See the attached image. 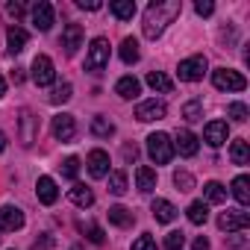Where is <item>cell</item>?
<instances>
[{
	"label": "cell",
	"mask_w": 250,
	"mask_h": 250,
	"mask_svg": "<svg viewBox=\"0 0 250 250\" xmlns=\"http://www.w3.org/2000/svg\"><path fill=\"white\" fill-rule=\"evenodd\" d=\"M180 12H183V3H180V0H156V3H150L147 12H145V24H142L145 39L156 42V39L165 33V27L180 18Z\"/></svg>",
	"instance_id": "obj_1"
},
{
	"label": "cell",
	"mask_w": 250,
	"mask_h": 250,
	"mask_svg": "<svg viewBox=\"0 0 250 250\" xmlns=\"http://www.w3.org/2000/svg\"><path fill=\"white\" fill-rule=\"evenodd\" d=\"M147 156H150L156 165H168V162L174 159L171 136H168V133H150V136H147Z\"/></svg>",
	"instance_id": "obj_2"
},
{
	"label": "cell",
	"mask_w": 250,
	"mask_h": 250,
	"mask_svg": "<svg viewBox=\"0 0 250 250\" xmlns=\"http://www.w3.org/2000/svg\"><path fill=\"white\" fill-rule=\"evenodd\" d=\"M106 65H109V39L97 36V39L91 42V47H88V56H85V71L97 74V71H103Z\"/></svg>",
	"instance_id": "obj_3"
},
{
	"label": "cell",
	"mask_w": 250,
	"mask_h": 250,
	"mask_svg": "<svg viewBox=\"0 0 250 250\" xmlns=\"http://www.w3.org/2000/svg\"><path fill=\"white\" fill-rule=\"evenodd\" d=\"M212 83L221 91H244L247 88V80L238 71H232V68H215L212 71Z\"/></svg>",
	"instance_id": "obj_4"
},
{
	"label": "cell",
	"mask_w": 250,
	"mask_h": 250,
	"mask_svg": "<svg viewBox=\"0 0 250 250\" xmlns=\"http://www.w3.org/2000/svg\"><path fill=\"white\" fill-rule=\"evenodd\" d=\"M206 68H209V65H206V56H188V59L180 62L177 74H180L183 83H197V80H203Z\"/></svg>",
	"instance_id": "obj_5"
},
{
	"label": "cell",
	"mask_w": 250,
	"mask_h": 250,
	"mask_svg": "<svg viewBox=\"0 0 250 250\" xmlns=\"http://www.w3.org/2000/svg\"><path fill=\"white\" fill-rule=\"evenodd\" d=\"M50 130H53V139H56V142H71V139L77 136V121H74V115L59 112V115H53V121H50Z\"/></svg>",
	"instance_id": "obj_6"
},
{
	"label": "cell",
	"mask_w": 250,
	"mask_h": 250,
	"mask_svg": "<svg viewBox=\"0 0 250 250\" xmlns=\"http://www.w3.org/2000/svg\"><path fill=\"white\" fill-rule=\"evenodd\" d=\"M53 80H56L53 59L44 56V53H39V56L33 59V83H36V85H50Z\"/></svg>",
	"instance_id": "obj_7"
},
{
	"label": "cell",
	"mask_w": 250,
	"mask_h": 250,
	"mask_svg": "<svg viewBox=\"0 0 250 250\" xmlns=\"http://www.w3.org/2000/svg\"><path fill=\"white\" fill-rule=\"evenodd\" d=\"M247 224H250V215L241 212V209H227V212H221V218H218V227H221L227 235L247 229Z\"/></svg>",
	"instance_id": "obj_8"
},
{
	"label": "cell",
	"mask_w": 250,
	"mask_h": 250,
	"mask_svg": "<svg viewBox=\"0 0 250 250\" xmlns=\"http://www.w3.org/2000/svg\"><path fill=\"white\" fill-rule=\"evenodd\" d=\"M168 115V106L162 103V100H145V103H139L136 106V118L142 121V124H150V121H162Z\"/></svg>",
	"instance_id": "obj_9"
},
{
	"label": "cell",
	"mask_w": 250,
	"mask_h": 250,
	"mask_svg": "<svg viewBox=\"0 0 250 250\" xmlns=\"http://www.w3.org/2000/svg\"><path fill=\"white\" fill-rule=\"evenodd\" d=\"M227 139H229V127H227V121H209L206 127H203V142H206L209 147H221Z\"/></svg>",
	"instance_id": "obj_10"
},
{
	"label": "cell",
	"mask_w": 250,
	"mask_h": 250,
	"mask_svg": "<svg viewBox=\"0 0 250 250\" xmlns=\"http://www.w3.org/2000/svg\"><path fill=\"white\" fill-rule=\"evenodd\" d=\"M18 124H21V145H24V147H30V145L36 142V136H39V118H36L30 109H21Z\"/></svg>",
	"instance_id": "obj_11"
},
{
	"label": "cell",
	"mask_w": 250,
	"mask_h": 250,
	"mask_svg": "<svg viewBox=\"0 0 250 250\" xmlns=\"http://www.w3.org/2000/svg\"><path fill=\"white\" fill-rule=\"evenodd\" d=\"M30 15H33V27H36V30L47 33V30L53 27V6L47 3V0H39V3L30 9Z\"/></svg>",
	"instance_id": "obj_12"
},
{
	"label": "cell",
	"mask_w": 250,
	"mask_h": 250,
	"mask_svg": "<svg viewBox=\"0 0 250 250\" xmlns=\"http://www.w3.org/2000/svg\"><path fill=\"white\" fill-rule=\"evenodd\" d=\"M24 227V212L18 206H0V232H15Z\"/></svg>",
	"instance_id": "obj_13"
},
{
	"label": "cell",
	"mask_w": 250,
	"mask_h": 250,
	"mask_svg": "<svg viewBox=\"0 0 250 250\" xmlns=\"http://www.w3.org/2000/svg\"><path fill=\"white\" fill-rule=\"evenodd\" d=\"M85 165H88V174H91L94 180H103V177L109 174V153L97 147V150L88 153V162H85Z\"/></svg>",
	"instance_id": "obj_14"
},
{
	"label": "cell",
	"mask_w": 250,
	"mask_h": 250,
	"mask_svg": "<svg viewBox=\"0 0 250 250\" xmlns=\"http://www.w3.org/2000/svg\"><path fill=\"white\" fill-rule=\"evenodd\" d=\"M62 47H65L68 56H74V53L83 47V27H80V24H68V27L62 30Z\"/></svg>",
	"instance_id": "obj_15"
},
{
	"label": "cell",
	"mask_w": 250,
	"mask_h": 250,
	"mask_svg": "<svg viewBox=\"0 0 250 250\" xmlns=\"http://www.w3.org/2000/svg\"><path fill=\"white\" fill-rule=\"evenodd\" d=\"M171 145H174V150H177L180 156H194V153H197V136H194L191 130H180Z\"/></svg>",
	"instance_id": "obj_16"
},
{
	"label": "cell",
	"mask_w": 250,
	"mask_h": 250,
	"mask_svg": "<svg viewBox=\"0 0 250 250\" xmlns=\"http://www.w3.org/2000/svg\"><path fill=\"white\" fill-rule=\"evenodd\" d=\"M36 194H39V200H42L44 206H53L56 197H59V188H56L53 177H39V183H36Z\"/></svg>",
	"instance_id": "obj_17"
},
{
	"label": "cell",
	"mask_w": 250,
	"mask_h": 250,
	"mask_svg": "<svg viewBox=\"0 0 250 250\" xmlns=\"http://www.w3.org/2000/svg\"><path fill=\"white\" fill-rule=\"evenodd\" d=\"M115 91H118V97H124V100H136V97L142 94V83H139L136 77H121V80L115 83Z\"/></svg>",
	"instance_id": "obj_18"
},
{
	"label": "cell",
	"mask_w": 250,
	"mask_h": 250,
	"mask_svg": "<svg viewBox=\"0 0 250 250\" xmlns=\"http://www.w3.org/2000/svg\"><path fill=\"white\" fill-rule=\"evenodd\" d=\"M150 212H153V218H156L159 224H171V221L177 218L174 203H171V200H162V197H156V200L150 203Z\"/></svg>",
	"instance_id": "obj_19"
},
{
	"label": "cell",
	"mask_w": 250,
	"mask_h": 250,
	"mask_svg": "<svg viewBox=\"0 0 250 250\" xmlns=\"http://www.w3.org/2000/svg\"><path fill=\"white\" fill-rule=\"evenodd\" d=\"M27 47V33L21 30V27H9L6 30V50L15 56V53H21Z\"/></svg>",
	"instance_id": "obj_20"
},
{
	"label": "cell",
	"mask_w": 250,
	"mask_h": 250,
	"mask_svg": "<svg viewBox=\"0 0 250 250\" xmlns=\"http://www.w3.org/2000/svg\"><path fill=\"white\" fill-rule=\"evenodd\" d=\"M136 186H139L142 194H150V191L156 188V171L147 168V165H142V168L136 171Z\"/></svg>",
	"instance_id": "obj_21"
},
{
	"label": "cell",
	"mask_w": 250,
	"mask_h": 250,
	"mask_svg": "<svg viewBox=\"0 0 250 250\" xmlns=\"http://www.w3.org/2000/svg\"><path fill=\"white\" fill-rule=\"evenodd\" d=\"M109 12L118 18V21H130L136 15V3L133 0H112L109 3Z\"/></svg>",
	"instance_id": "obj_22"
},
{
	"label": "cell",
	"mask_w": 250,
	"mask_h": 250,
	"mask_svg": "<svg viewBox=\"0 0 250 250\" xmlns=\"http://www.w3.org/2000/svg\"><path fill=\"white\" fill-rule=\"evenodd\" d=\"M91 136H97V139L115 136V124H112L106 115H94V118H91Z\"/></svg>",
	"instance_id": "obj_23"
},
{
	"label": "cell",
	"mask_w": 250,
	"mask_h": 250,
	"mask_svg": "<svg viewBox=\"0 0 250 250\" xmlns=\"http://www.w3.org/2000/svg\"><path fill=\"white\" fill-rule=\"evenodd\" d=\"M133 221H136V215L127 209V206H112L109 209V224H115V227H133Z\"/></svg>",
	"instance_id": "obj_24"
},
{
	"label": "cell",
	"mask_w": 250,
	"mask_h": 250,
	"mask_svg": "<svg viewBox=\"0 0 250 250\" xmlns=\"http://www.w3.org/2000/svg\"><path fill=\"white\" fill-rule=\"evenodd\" d=\"M232 197H235L241 206H247V203H250V177L238 174V177L232 180Z\"/></svg>",
	"instance_id": "obj_25"
},
{
	"label": "cell",
	"mask_w": 250,
	"mask_h": 250,
	"mask_svg": "<svg viewBox=\"0 0 250 250\" xmlns=\"http://www.w3.org/2000/svg\"><path fill=\"white\" fill-rule=\"evenodd\" d=\"M71 203H74V206H80V209H88V206L94 203L91 188H88V186H83V183H77V186L71 188Z\"/></svg>",
	"instance_id": "obj_26"
},
{
	"label": "cell",
	"mask_w": 250,
	"mask_h": 250,
	"mask_svg": "<svg viewBox=\"0 0 250 250\" xmlns=\"http://www.w3.org/2000/svg\"><path fill=\"white\" fill-rule=\"evenodd\" d=\"M147 85H150L153 91H162V94H168V91L174 88L171 77H168V74H162V71H150V74H147Z\"/></svg>",
	"instance_id": "obj_27"
},
{
	"label": "cell",
	"mask_w": 250,
	"mask_h": 250,
	"mask_svg": "<svg viewBox=\"0 0 250 250\" xmlns=\"http://www.w3.org/2000/svg\"><path fill=\"white\" fill-rule=\"evenodd\" d=\"M229 156H232L235 165H247V162H250V147H247V142H244V139H235L232 147H229Z\"/></svg>",
	"instance_id": "obj_28"
},
{
	"label": "cell",
	"mask_w": 250,
	"mask_h": 250,
	"mask_svg": "<svg viewBox=\"0 0 250 250\" xmlns=\"http://www.w3.org/2000/svg\"><path fill=\"white\" fill-rule=\"evenodd\" d=\"M203 194H206L203 203H224V200H227V188H224L221 183H215V180L203 186Z\"/></svg>",
	"instance_id": "obj_29"
},
{
	"label": "cell",
	"mask_w": 250,
	"mask_h": 250,
	"mask_svg": "<svg viewBox=\"0 0 250 250\" xmlns=\"http://www.w3.org/2000/svg\"><path fill=\"white\" fill-rule=\"evenodd\" d=\"M186 212H188V221L200 227V224H206V218H209V203H203V200H194V203H191Z\"/></svg>",
	"instance_id": "obj_30"
},
{
	"label": "cell",
	"mask_w": 250,
	"mask_h": 250,
	"mask_svg": "<svg viewBox=\"0 0 250 250\" xmlns=\"http://www.w3.org/2000/svg\"><path fill=\"white\" fill-rule=\"evenodd\" d=\"M121 59L127 65H136L139 62V42L136 39H124L121 42Z\"/></svg>",
	"instance_id": "obj_31"
},
{
	"label": "cell",
	"mask_w": 250,
	"mask_h": 250,
	"mask_svg": "<svg viewBox=\"0 0 250 250\" xmlns=\"http://www.w3.org/2000/svg\"><path fill=\"white\" fill-rule=\"evenodd\" d=\"M106 177H109V191L112 194H124V191H127V174H124V171H109Z\"/></svg>",
	"instance_id": "obj_32"
},
{
	"label": "cell",
	"mask_w": 250,
	"mask_h": 250,
	"mask_svg": "<svg viewBox=\"0 0 250 250\" xmlns=\"http://www.w3.org/2000/svg\"><path fill=\"white\" fill-rule=\"evenodd\" d=\"M71 94H74V85H71V83H62V85H56V88L50 91V97H47V100H50L53 106H59V103H68V100H71Z\"/></svg>",
	"instance_id": "obj_33"
},
{
	"label": "cell",
	"mask_w": 250,
	"mask_h": 250,
	"mask_svg": "<svg viewBox=\"0 0 250 250\" xmlns=\"http://www.w3.org/2000/svg\"><path fill=\"white\" fill-rule=\"evenodd\" d=\"M183 118H186V121H200V118H203V103H200V100H188V103L183 106Z\"/></svg>",
	"instance_id": "obj_34"
},
{
	"label": "cell",
	"mask_w": 250,
	"mask_h": 250,
	"mask_svg": "<svg viewBox=\"0 0 250 250\" xmlns=\"http://www.w3.org/2000/svg\"><path fill=\"white\" fill-rule=\"evenodd\" d=\"M80 229L88 235V241H94V244H103L106 241V235H103V229L94 224V221H88V224H80Z\"/></svg>",
	"instance_id": "obj_35"
},
{
	"label": "cell",
	"mask_w": 250,
	"mask_h": 250,
	"mask_svg": "<svg viewBox=\"0 0 250 250\" xmlns=\"http://www.w3.org/2000/svg\"><path fill=\"white\" fill-rule=\"evenodd\" d=\"M174 186H177L180 191H191V188H194V177H191L188 171H174Z\"/></svg>",
	"instance_id": "obj_36"
},
{
	"label": "cell",
	"mask_w": 250,
	"mask_h": 250,
	"mask_svg": "<svg viewBox=\"0 0 250 250\" xmlns=\"http://www.w3.org/2000/svg\"><path fill=\"white\" fill-rule=\"evenodd\" d=\"M77 174H80V159H77V156H68V159L62 162V177L74 180Z\"/></svg>",
	"instance_id": "obj_37"
},
{
	"label": "cell",
	"mask_w": 250,
	"mask_h": 250,
	"mask_svg": "<svg viewBox=\"0 0 250 250\" xmlns=\"http://www.w3.org/2000/svg\"><path fill=\"white\" fill-rule=\"evenodd\" d=\"M227 112H229V118H232V121H238V124H244V121H247V115H250L244 103H229V109H227Z\"/></svg>",
	"instance_id": "obj_38"
},
{
	"label": "cell",
	"mask_w": 250,
	"mask_h": 250,
	"mask_svg": "<svg viewBox=\"0 0 250 250\" xmlns=\"http://www.w3.org/2000/svg\"><path fill=\"white\" fill-rule=\"evenodd\" d=\"M133 250H156V241H153V235H150V232H142V235L133 241Z\"/></svg>",
	"instance_id": "obj_39"
},
{
	"label": "cell",
	"mask_w": 250,
	"mask_h": 250,
	"mask_svg": "<svg viewBox=\"0 0 250 250\" xmlns=\"http://www.w3.org/2000/svg\"><path fill=\"white\" fill-rule=\"evenodd\" d=\"M183 244H186V235H183V232H168L165 250H183Z\"/></svg>",
	"instance_id": "obj_40"
},
{
	"label": "cell",
	"mask_w": 250,
	"mask_h": 250,
	"mask_svg": "<svg viewBox=\"0 0 250 250\" xmlns=\"http://www.w3.org/2000/svg\"><path fill=\"white\" fill-rule=\"evenodd\" d=\"M194 12H197V15H203V18H209V15L215 12V6L209 3V0H197V3H194Z\"/></svg>",
	"instance_id": "obj_41"
},
{
	"label": "cell",
	"mask_w": 250,
	"mask_h": 250,
	"mask_svg": "<svg viewBox=\"0 0 250 250\" xmlns=\"http://www.w3.org/2000/svg\"><path fill=\"white\" fill-rule=\"evenodd\" d=\"M6 12H9V15H12L15 21H18V18H21V15L27 12V9H24V3H15V0H12V3H6Z\"/></svg>",
	"instance_id": "obj_42"
},
{
	"label": "cell",
	"mask_w": 250,
	"mask_h": 250,
	"mask_svg": "<svg viewBox=\"0 0 250 250\" xmlns=\"http://www.w3.org/2000/svg\"><path fill=\"white\" fill-rule=\"evenodd\" d=\"M77 6H80V9H88V12H97L103 3H97V0H77Z\"/></svg>",
	"instance_id": "obj_43"
},
{
	"label": "cell",
	"mask_w": 250,
	"mask_h": 250,
	"mask_svg": "<svg viewBox=\"0 0 250 250\" xmlns=\"http://www.w3.org/2000/svg\"><path fill=\"white\" fill-rule=\"evenodd\" d=\"M124 159H127V162H136V159H139L136 145H124Z\"/></svg>",
	"instance_id": "obj_44"
},
{
	"label": "cell",
	"mask_w": 250,
	"mask_h": 250,
	"mask_svg": "<svg viewBox=\"0 0 250 250\" xmlns=\"http://www.w3.org/2000/svg\"><path fill=\"white\" fill-rule=\"evenodd\" d=\"M229 247H232V250H244V247H247L244 235H232V238H229Z\"/></svg>",
	"instance_id": "obj_45"
},
{
	"label": "cell",
	"mask_w": 250,
	"mask_h": 250,
	"mask_svg": "<svg viewBox=\"0 0 250 250\" xmlns=\"http://www.w3.org/2000/svg\"><path fill=\"white\" fill-rule=\"evenodd\" d=\"M194 250H209V238L206 235H197L194 238Z\"/></svg>",
	"instance_id": "obj_46"
},
{
	"label": "cell",
	"mask_w": 250,
	"mask_h": 250,
	"mask_svg": "<svg viewBox=\"0 0 250 250\" xmlns=\"http://www.w3.org/2000/svg\"><path fill=\"white\" fill-rule=\"evenodd\" d=\"M6 150V136H3V130H0V153Z\"/></svg>",
	"instance_id": "obj_47"
},
{
	"label": "cell",
	"mask_w": 250,
	"mask_h": 250,
	"mask_svg": "<svg viewBox=\"0 0 250 250\" xmlns=\"http://www.w3.org/2000/svg\"><path fill=\"white\" fill-rule=\"evenodd\" d=\"M0 97H6V80L0 77Z\"/></svg>",
	"instance_id": "obj_48"
},
{
	"label": "cell",
	"mask_w": 250,
	"mask_h": 250,
	"mask_svg": "<svg viewBox=\"0 0 250 250\" xmlns=\"http://www.w3.org/2000/svg\"><path fill=\"white\" fill-rule=\"evenodd\" d=\"M71 250H83V247H80V244H77V247H71Z\"/></svg>",
	"instance_id": "obj_49"
},
{
	"label": "cell",
	"mask_w": 250,
	"mask_h": 250,
	"mask_svg": "<svg viewBox=\"0 0 250 250\" xmlns=\"http://www.w3.org/2000/svg\"><path fill=\"white\" fill-rule=\"evenodd\" d=\"M0 241H3V232H0Z\"/></svg>",
	"instance_id": "obj_50"
}]
</instances>
